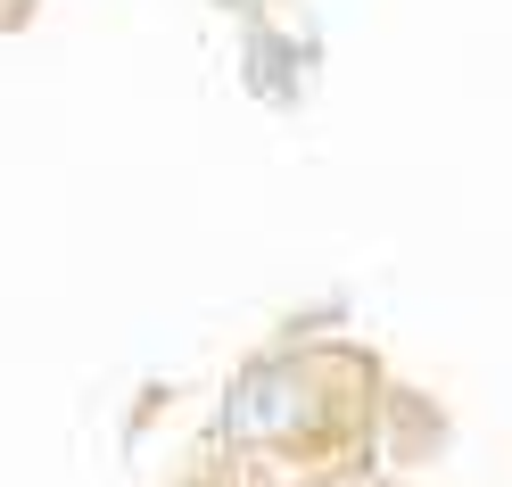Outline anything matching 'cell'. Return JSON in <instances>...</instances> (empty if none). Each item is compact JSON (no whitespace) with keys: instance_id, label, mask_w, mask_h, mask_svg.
Masks as SVG:
<instances>
[{"instance_id":"1","label":"cell","mask_w":512,"mask_h":487,"mask_svg":"<svg viewBox=\"0 0 512 487\" xmlns=\"http://www.w3.org/2000/svg\"><path fill=\"white\" fill-rule=\"evenodd\" d=\"M389 405V380L364 347H273L248 355L223 397V438L248 463L347 479L372 446V421Z\"/></svg>"},{"instance_id":"4","label":"cell","mask_w":512,"mask_h":487,"mask_svg":"<svg viewBox=\"0 0 512 487\" xmlns=\"http://www.w3.org/2000/svg\"><path fill=\"white\" fill-rule=\"evenodd\" d=\"M25 17H34V0H9V17H0V25H9V34H17V25H25Z\"/></svg>"},{"instance_id":"3","label":"cell","mask_w":512,"mask_h":487,"mask_svg":"<svg viewBox=\"0 0 512 487\" xmlns=\"http://www.w3.org/2000/svg\"><path fill=\"white\" fill-rule=\"evenodd\" d=\"M182 487H273V479L256 471L248 454H232V446H223V454H207L199 471H182Z\"/></svg>"},{"instance_id":"5","label":"cell","mask_w":512,"mask_h":487,"mask_svg":"<svg viewBox=\"0 0 512 487\" xmlns=\"http://www.w3.org/2000/svg\"><path fill=\"white\" fill-rule=\"evenodd\" d=\"M306 487H372L364 471H347V479H306Z\"/></svg>"},{"instance_id":"6","label":"cell","mask_w":512,"mask_h":487,"mask_svg":"<svg viewBox=\"0 0 512 487\" xmlns=\"http://www.w3.org/2000/svg\"><path fill=\"white\" fill-rule=\"evenodd\" d=\"M223 9H265V0H223Z\"/></svg>"},{"instance_id":"2","label":"cell","mask_w":512,"mask_h":487,"mask_svg":"<svg viewBox=\"0 0 512 487\" xmlns=\"http://www.w3.org/2000/svg\"><path fill=\"white\" fill-rule=\"evenodd\" d=\"M306 67H314V42H281V34L248 42V91H265V100H298Z\"/></svg>"}]
</instances>
